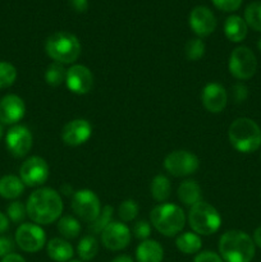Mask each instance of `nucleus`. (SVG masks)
<instances>
[{"label":"nucleus","instance_id":"obj_1","mask_svg":"<svg viewBox=\"0 0 261 262\" xmlns=\"http://www.w3.org/2000/svg\"><path fill=\"white\" fill-rule=\"evenodd\" d=\"M27 216L37 225H48L60 219L63 201L55 189L42 187L30 194L26 204Z\"/></svg>","mask_w":261,"mask_h":262},{"label":"nucleus","instance_id":"obj_2","mask_svg":"<svg viewBox=\"0 0 261 262\" xmlns=\"http://www.w3.org/2000/svg\"><path fill=\"white\" fill-rule=\"evenodd\" d=\"M255 252V242L242 230H228L219 239V255L225 262H251Z\"/></svg>","mask_w":261,"mask_h":262},{"label":"nucleus","instance_id":"obj_3","mask_svg":"<svg viewBox=\"0 0 261 262\" xmlns=\"http://www.w3.org/2000/svg\"><path fill=\"white\" fill-rule=\"evenodd\" d=\"M228 138L230 145L240 152H255L261 146V129L250 118H238L229 125Z\"/></svg>","mask_w":261,"mask_h":262},{"label":"nucleus","instance_id":"obj_4","mask_svg":"<svg viewBox=\"0 0 261 262\" xmlns=\"http://www.w3.org/2000/svg\"><path fill=\"white\" fill-rule=\"evenodd\" d=\"M45 51L56 63L73 64L81 55V42L73 33L59 31L46 38Z\"/></svg>","mask_w":261,"mask_h":262},{"label":"nucleus","instance_id":"obj_5","mask_svg":"<svg viewBox=\"0 0 261 262\" xmlns=\"http://www.w3.org/2000/svg\"><path fill=\"white\" fill-rule=\"evenodd\" d=\"M153 227L165 237H174L183 230L186 214L176 204H161L153 209L150 214Z\"/></svg>","mask_w":261,"mask_h":262},{"label":"nucleus","instance_id":"obj_6","mask_svg":"<svg viewBox=\"0 0 261 262\" xmlns=\"http://www.w3.org/2000/svg\"><path fill=\"white\" fill-rule=\"evenodd\" d=\"M187 220L191 229L199 235L214 234L222 225V216L217 210L205 201H200L189 207Z\"/></svg>","mask_w":261,"mask_h":262},{"label":"nucleus","instance_id":"obj_7","mask_svg":"<svg viewBox=\"0 0 261 262\" xmlns=\"http://www.w3.org/2000/svg\"><path fill=\"white\" fill-rule=\"evenodd\" d=\"M228 68L234 78L246 81L253 77L257 71V59L250 48L238 46L230 54Z\"/></svg>","mask_w":261,"mask_h":262},{"label":"nucleus","instance_id":"obj_8","mask_svg":"<svg viewBox=\"0 0 261 262\" xmlns=\"http://www.w3.org/2000/svg\"><path fill=\"white\" fill-rule=\"evenodd\" d=\"M72 210L77 215V217L90 224L101 212V204H100L99 197L94 191L81 189V191H77L73 193Z\"/></svg>","mask_w":261,"mask_h":262},{"label":"nucleus","instance_id":"obj_9","mask_svg":"<svg viewBox=\"0 0 261 262\" xmlns=\"http://www.w3.org/2000/svg\"><path fill=\"white\" fill-rule=\"evenodd\" d=\"M200 160L193 152L187 150H176L168 154L164 160V168L173 177H188L197 171Z\"/></svg>","mask_w":261,"mask_h":262},{"label":"nucleus","instance_id":"obj_10","mask_svg":"<svg viewBox=\"0 0 261 262\" xmlns=\"http://www.w3.org/2000/svg\"><path fill=\"white\" fill-rule=\"evenodd\" d=\"M15 243L25 252H38L46 245V234L40 225L35 223H25L15 232Z\"/></svg>","mask_w":261,"mask_h":262},{"label":"nucleus","instance_id":"obj_11","mask_svg":"<svg viewBox=\"0 0 261 262\" xmlns=\"http://www.w3.org/2000/svg\"><path fill=\"white\" fill-rule=\"evenodd\" d=\"M48 163L40 156H31L20 165L19 178L28 187H37L45 183L49 178Z\"/></svg>","mask_w":261,"mask_h":262},{"label":"nucleus","instance_id":"obj_12","mask_svg":"<svg viewBox=\"0 0 261 262\" xmlns=\"http://www.w3.org/2000/svg\"><path fill=\"white\" fill-rule=\"evenodd\" d=\"M5 143L14 158H25L32 148V133L25 125H14L8 130Z\"/></svg>","mask_w":261,"mask_h":262},{"label":"nucleus","instance_id":"obj_13","mask_svg":"<svg viewBox=\"0 0 261 262\" xmlns=\"http://www.w3.org/2000/svg\"><path fill=\"white\" fill-rule=\"evenodd\" d=\"M66 84L73 94L86 95L94 87V74L86 66L74 64L67 69Z\"/></svg>","mask_w":261,"mask_h":262},{"label":"nucleus","instance_id":"obj_14","mask_svg":"<svg viewBox=\"0 0 261 262\" xmlns=\"http://www.w3.org/2000/svg\"><path fill=\"white\" fill-rule=\"evenodd\" d=\"M101 242L110 251L124 250L130 242V230L125 224L112 222L101 232Z\"/></svg>","mask_w":261,"mask_h":262},{"label":"nucleus","instance_id":"obj_15","mask_svg":"<svg viewBox=\"0 0 261 262\" xmlns=\"http://www.w3.org/2000/svg\"><path fill=\"white\" fill-rule=\"evenodd\" d=\"M92 125L86 119H73L67 123L61 130V140L67 146H81L90 140Z\"/></svg>","mask_w":261,"mask_h":262},{"label":"nucleus","instance_id":"obj_16","mask_svg":"<svg viewBox=\"0 0 261 262\" xmlns=\"http://www.w3.org/2000/svg\"><path fill=\"white\" fill-rule=\"evenodd\" d=\"M188 23L191 30L199 37L210 36L216 28V18H215L214 13L209 8L202 7V5H199L191 10Z\"/></svg>","mask_w":261,"mask_h":262},{"label":"nucleus","instance_id":"obj_17","mask_svg":"<svg viewBox=\"0 0 261 262\" xmlns=\"http://www.w3.org/2000/svg\"><path fill=\"white\" fill-rule=\"evenodd\" d=\"M202 105L212 114L222 113L228 104L227 90L216 82L207 83L201 92Z\"/></svg>","mask_w":261,"mask_h":262},{"label":"nucleus","instance_id":"obj_18","mask_svg":"<svg viewBox=\"0 0 261 262\" xmlns=\"http://www.w3.org/2000/svg\"><path fill=\"white\" fill-rule=\"evenodd\" d=\"M26 113L25 101L18 95H7L0 100V122L3 124H15Z\"/></svg>","mask_w":261,"mask_h":262},{"label":"nucleus","instance_id":"obj_19","mask_svg":"<svg viewBox=\"0 0 261 262\" xmlns=\"http://www.w3.org/2000/svg\"><path fill=\"white\" fill-rule=\"evenodd\" d=\"M48 256L55 262H69L74 255L71 243L63 238H53L46 243Z\"/></svg>","mask_w":261,"mask_h":262},{"label":"nucleus","instance_id":"obj_20","mask_svg":"<svg viewBox=\"0 0 261 262\" xmlns=\"http://www.w3.org/2000/svg\"><path fill=\"white\" fill-rule=\"evenodd\" d=\"M164 258V250L159 242L146 239L138 245L136 250L137 262H161Z\"/></svg>","mask_w":261,"mask_h":262},{"label":"nucleus","instance_id":"obj_21","mask_svg":"<svg viewBox=\"0 0 261 262\" xmlns=\"http://www.w3.org/2000/svg\"><path fill=\"white\" fill-rule=\"evenodd\" d=\"M248 26L240 15H230L225 19L224 33L227 38L232 42H241L247 36Z\"/></svg>","mask_w":261,"mask_h":262},{"label":"nucleus","instance_id":"obj_22","mask_svg":"<svg viewBox=\"0 0 261 262\" xmlns=\"http://www.w3.org/2000/svg\"><path fill=\"white\" fill-rule=\"evenodd\" d=\"M178 199L186 206H193L201 201V187L196 181L187 179L182 182L178 187Z\"/></svg>","mask_w":261,"mask_h":262},{"label":"nucleus","instance_id":"obj_23","mask_svg":"<svg viewBox=\"0 0 261 262\" xmlns=\"http://www.w3.org/2000/svg\"><path fill=\"white\" fill-rule=\"evenodd\" d=\"M25 192V183L17 176H4L0 179V196L7 200H15Z\"/></svg>","mask_w":261,"mask_h":262},{"label":"nucleus","instance_id":"obj_24","mask_svg":"<svg viewBox=\"0 0 261 262\" xmlns=\"http://www.w3.org/2000/svg\"><path fill=\"white\" fill-rule=\"evenodd\" d=\"M176 246L184 255H194V253H199L200 250H201L202 239L194 232H186L177 237Z\"/></svg>","mask_w":261,"mask_h":262},{"label":"nucleus","instance_id":"obj_25","mask_svg":"<svg viewBox=\"0 0 261 262\" xmlns=\"http://www.w3.org/2000/svg\"><path fill=\"white\" fill-rule=\"evenodd\" d=\"M151 196L154 197V200L158 202H164L170 197V181L166 178L163 174H159L155 178L153 179L150 186Z\"/></svg>","mask_w":261,"mask_h":262},{"label":"nucleus","instance_id":"obj_26","mask_svg":"<svg viewBox=\"0 0 261 262\" xmlns=\"http://www.w3.org/2000/svg\"><path fill=\"white\" fill-rule=\"evenodd\" d=\"M99 252V242L94 235H84L77 245V253L82 261H91Z\"/></svg>","mask_w":261,"mask_h":262},{"label":"nucleus","instance_id":"obj_27","mask_svg":"<svg viewBox=\"0 0 261 262\" xmlns=\"http://www.w3.org/2000/svg\"><path fill=\"white\" fill-rule=\"evenodd\" d=\"M56 228H58V232L60 233L64 239H73V238L78 237L79 233H81V224L76 217L71 216V215L60 216Z\"/></svg>","mask_w":261,"mask_h":262},{"label":"nucleus","instance_id":"obj_28","mask_svg":"<svg viewBox=\"0 0 261 262\" xmlns=\"http://www.w3.org/2000/svg\"><path fill=\"white\" fill-rule=\"evenodd\" d=\"M66 77H67V69L64 68L63 64L60 63H54L49 64L48 68L45 71V81L46 83L50 86L56 87L60 86L61 83H66Z\"/></svg>","mask_w":261,"mask_h":262},{"label":"nucleus","instance_id":"obj_29","mask_svg":"<svg viewBox=\"0 0 261 262\" xmlns=\"http://www.w3.org/2000/svg\"><path fill=\"white\" fill-rule=\"evenodd\" d=\"M113 212H114L113 206H109V205H107V206L102 207L99 216H97L94 222L89 224L90 232H91L92 234H101L102 230L112 223Z\"/></svg>","mask_w":261,"mask_h":262},{"label":"nucleus","instance_id":"obj_30","mask_svg":"<svg viewBox=\"0 0 261 262\" xmlns=\"http://www.w3.org/2000/svg\"><path fill=\"white\" fill-rule=\"evenodd\" d=\"M245 20L248 27L261 32V2H253L246 8Z\"/></svg>","mask_w":261,"mask_h":262},{"label":"nucleus","instance_id":"obj_31","mask_svg":"<svg viewBox=\"0 0 261 262\" xmlns=\"http://www.w3.org/2000/svg\"><path fill=\"white\" fill-rule=\"evenodd\" d=\"M205 42L201 38H191L187 41L186 48H184V53L188 60L197 61L205 55Z\"/></svg>","mask_w":261,"mask_h":262},{"label":"nucleus","instance_id":"obj_32","mask_svg":"<svg viewBox=\"0 0 261 262\" xmlns=\"http://www.w3.org/2000/svg\"><path fill=\"white\" fill-rule=\"evenodd\" d=\"M138 211H140V207L135 200H125L118 207V216L120 217L122 222L129 223L136 219Z\"/></svg>","mask_w":261,"mask_h":262},{"label":"nucleus","instance_id":"obj_33","mask_svg":"<svg viewBox=\"0 0 261 262\" xmlns=\"http://www.w3.org/2000/svg\"><path fill=\"white\" fill-rule=\"evenodd\" d=\"M17 79V69L8 61H0V89L10 87Z\"/></svg>","mask_w":261,"mask_h":262},{"label":"nucleus","instance_id":"obj_34","mask_svg":"<svg viewBox=\"0 0 261 262\" xmlns=\"http://www.w3.org/2000/svg\"><path fill=\"white\" fill-rule=\"evenodd\" d=\"M7 216L13 223H22L25 217L27 216V209L22 202L13 201L7 207Z\"/></svg>","mask_w":261,"mask_h":262},{"label":"nucleus","instance_id":"obj_35","mask_svg":"<svg viewBox=\"0 0 261 262\" xmlns=\"http://www.w3.org/2000/svg\"><path fill=\"white\" fill-rule=\"evenodd\" d=\"M133 234L137 239L146 241L148 239L151 234V225L150 223L146 222V220H140V222L136 223L133 225Z\"/></svg>","mask_w":261,"mask_h":262},{"label":"nucleus","instance_id":"obj_36","mask_svg":"<svg viewBox=\"0 0 261 262\" xmlns=\"http://www.w3.org/2000/svg\"><path fill=\"white\" fill-rule=\"evenodd\" d=\"M248 96V89L243 83H235L233 84L230 89V97L235 104H241V102L246 101Z\"/></svg>","mask_w":261,"mask_h":262},{"label":"nucleus","instance_id":"obj_37","mask_svg":"<svg viewBox=\"0 0 261 262\" xmlns=\"http://www.w3.org/2000/svg\"><path fill=\"white\" fill-rule=\"evenodd\" d=\"M212 4L223 12H234L241 7L243 0H211Z\"/></svg>","mask_w":261,"mask_h":262},{"label":"nucleus","instance_id":"obj_38","mask_svg":"<svg viewBox=\"0 0 261 262\" xmlns=\"http://www.w3.org/2000/svg\"><path fill=\"white\" fill-rule=\"evenodd\" d=\"M193 262H224V261H223V258L220 257V255H217L216 252H212V251H202V252L197 253Z\"/></svg>","mask_w":261,"mask_h":262},{"label":"nucleus","instance_id":"obj_39","mask_svg":"<svg viewBox=\"0 0 261 262\" xmlns=\"http://www.w3.org/2000/svg\"><path fill=\"white\" fill-rule=\"evenodd\" d=\"M13 250H14V243L10 238L0 237V257L3 258L13 253Z\"/></svg>","mask_w":261,"mask_h":262},{"label":"nucleus","instance_id":"obj_40","mask_svg":"<svg viewBox=\"0 0 261 262\" xmlns=\"http://www.w3.org/2000/svg\"><path fill=\"white\" fill-rule=\"evenodd\" d=\"M69 5L74 12L83 13L89 8V0H69Z\"/></svg>","mask_w":261,"mask_h":262},{"label":"nucleus","instance_id":"obj_41","mask_svg":"<svg viewBox=\"0 0 261 262\" xmlns=\"http://www.w3.org/2000/svg\"><path fill=\"white\" fill-rule=\"evenodd\" d=\"M8 229H9V219L7 215L0 211V234L7 232Z\"/></svg>","mask_w":261,"mask_h":262},{"label":"nucleus","instance_id":"obj_42","mask_svg":"<svg viewBox=\"0 0 261 262\" xmlns=\"http://www.w3.org/2000/svg\"><path fill=\"white\" fill-rule=\"evenodd\" d=\"M2 262H26V260L20 255L13 252V253H10V255L3 257Z\"/></svg>","mask_w":261,"mask_h":262},{"label":"nucleus","instance_id":"obj_43","mask_svg":"<svg viewBox=\"0 0 261 262\" xmlns=\"http://www.w3.org/2000/svg\"><path fill=\"white\" fill-rule=\"evenodd\" d=\"M252 239H253V242H255V246H257V247L261 248V225L255 229Z\"/></svg>","mask_w":261,"mask_h":262},{"label":"nucleus","instance_id":"obj_44","mask_svg":"<svg viewBox=\"0 0 261 262\" xmlns=\"http://www.w3.org/2000/svg\"><path fill=\"white\" fill-rule=\"evenodd\" d=\"M112 262H133V260H132V257H130V256L120 255V256H117V257H115Z\"/></svg>","mask_w":261,"mask_h":262},{"label":"nucleus","instance_id":"obj_45","mask_svg":"<svg viewBox=\"0 0 261 262\" xmlns=\"http://www.w3.org/2000/svg\"><path fill=\"white\" fill-rule=\"evenodd\" d=\"M71 191H72V188H71V187L67 186V184H64V186L61 187V192H63L64 194H67V196H68V194H71V193H69Z\"/></svg>","mask_w":261,"mask_h":262},{"label":"nucleus","instance_id":"obj_46","mask_svg":"<svg viewBox=\"0 0 261 262\" xmlns=\"http://www.w3.org/2000/svg\"><path fill=\"white\" fill-rule=\"evenodd\" d=\"M2 137H3V125L0 124V140H2Z\"/></svg>","mask_w":261,"mask_h":262},{"label":"nucleus","instance_id":"obj_47","mask_svg":"<svg viewBox=\"0 0 261 262\" xmlns=\"http://www.w3.org/2000/svg\"><path fill=\"white\" fill-rule=\"evenodd\" d=\"M257 48H258V50L261 51V37H260V40H258V42H257Z\"/></svg>","mask_w":261,"mask_h":262},{"label":"nucleus","instance_id":"obj_48","mask_svg":"<svg viewBox=\"0 0 261 262\" xmlns=\"http://www.w3.org/2000/svg\"><path fill=\"white\" fill-rule=\"evenodd\" d=\"M69 262H82V261H78V260H73V261H72V260H71Z\"/></svg>","mask_w":261,"mask_h":262}]
</instances>
